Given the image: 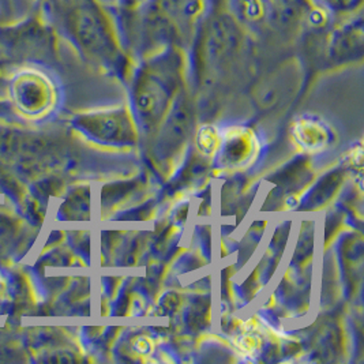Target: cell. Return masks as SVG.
Wrapping results in <instances>:
<instances>
[{
    "label": "cell",
    "instance_id": "1",
    "mask_svg": "<svg viewBox=\"0 0 364 364\" xmlns=\"http://www.w3.org/2000/svg\"><path fill=\"white\" fill-rule=\"evenodd\" d=\"M63 16L68 31L83 47L97 52L115 50L109 22L93 0H68Z\"/></svg>",
    "mask_w": 364,
    "mask_h": 364
},
{
    "label": "cell",
    "instance_id": "2",
    "mask_svg": "<svg viewBox=\"0 0 364 364\" xmlns=\"http://www.w3.org/2000/svg\"><path fill=\"white\" fill-rule=\"evenodd\" d=\"M199 10V0H157L154 23L171 32H181L196 23Z\"/></svg>",
    "mask_w": 364,
    "mask_h": 364
},
{
    "label": "cell",
    "instance_id": "3",
    "mask_svg": "<svg viewBox=\"0 0 364 364\" xmlns=\"http://www.w3.org/2000/svg\"><path fill=\"white\" fill-rule=\"evenodd\" d=\"M328 1L337 11H350L360 3V0H328Z\"/></svg>",
    "mask_w": 364,
    "mask_h": 364
}]
</instances>
